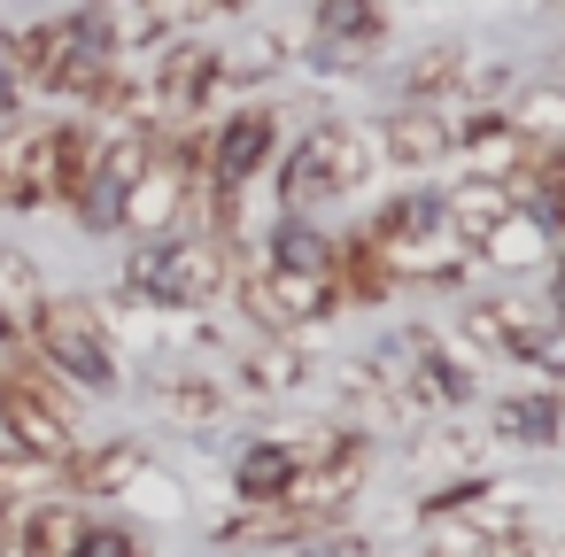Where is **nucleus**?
<instances>
[{"mask_svg":"<svg viewBox=\"0 0 565 557\" xmlns=\"http://www.w3.org/2000/svg\"><path fill=\"white\" fill-rule=\"evenodd\" d=\"M364 179V148L349 125H318L302 132L295 163H287V202H318V194H349Z\"/></svg>","mask_w":565,"mask_h":557,"instance_id":"nucleus-2","label":"nucleus"},{"mask_svg":"<svg viewBox=\"0 0 565 557\" xmlns=\"http://www.w3.org/2000/svg\"><path fill=\"white\" fill-rule=\"evenodd\" d=\"M241 480H248V495H264V488L279 495V488H287V457H279V449H256V457L241 464Z\"/></svg>","mask_w":565,"mask_h":557,"instance_id":"nucleus-11","label":"nucleus"},{"mask_svg":"<svg viewBox=\"0 0 565 557\" xmlns=\"http://www.w3.org/2000/svg\"><path fill=\"white\" fill-rule=\"evenodd\" d=\"M326 294H341L333 279H318V271H256L248 279V302H256V318H318L326 310Z\"/></svg>","mask_w":565,"mask_h":557,"instance_id":"nucleus-7","label":"nucleus"},{"mask_svg":"<svg viewBox=\"0 0 565 557\" xmlns=\"http://www.w3.org/2000/svg\"><path fill=\"white\" fill-rule=\"evenodd\" d=\"M380 256H387V271H441L457 248H465V233L449 225V202L441 194H403L387 217H380Z\"/></svg>","mask_w":565,"mask_h":557,"instance_id":"nucleus-1","label":"nucleus"},{"mask_svg":"<svg viewBox=\"0 0 565 557\" xmlns=\"http://www.w3.org/2000/svg\"><path fill=\"white\" fill-rule=\"evenodd\" d=\"M550 418H557L550 403H511V410H503V426L526 433V441H550Z\"/></svg>","mask_w":565,"mask_h":557,"instance_id":"nucleus-14","label":"nucleus"},{"mask_svg":"<svg viewBox=\"0 0 565 557\" xmlns=\"http://www.w3.org/2000/svg\"><path fill=\"white\" fill-rule=\"evenodd\" d=\"M132 287H148L171 310H194L217 287V248H202V240H156V248L132 256Z\"/></svg>","mask_w":565,"mask_h":557,"instance_id":"nucleus-3","label":"nucleus"},{"mask_svg":"<svg viewBox=\"0 0 565 557\" xmlns=\"http://www.w3.org/2000/svg\"><path fill=\"white\" fill-rule=\"evenodd\" d=\"M264 156H271V109H241L233 125H217L210 171H217V186L233 194V186H248V179L264 171Z\"/></svg>","mask_w":565,"mask_h":557,"instance_id":"nucleus-5","label":"nucleus"},{"mask_svg":"<svg viewBox=\"0 0 565 557\" xmlns=\"http://www.w3.org/2000/svg\"><path fill=\"white\" fill-rule=\"evenodd\" d=\"M0 410H9V426H17V441L24 449H40V457H63L71 449V418L55 410V395H40V387H9V395H0Z\"/></svg>","mask_w":565,"mask_h":557,"instance_id":"nucleus-8","label":"nucleus"},{"mask_svg":"<svg viewBox=\"0 0 565 557\" xmlns=\"http://www.w3.org/2000/svg\"><path fill=\"white\" fill-rule=\"evenodd\" d=\"M202 86H210V63H202V55H171V63H163V101H171V117H186V109L202 101Z\"/></svg>","mask_w":565,"mask_h":557,"instance_id":"nucleus-9","label":"nucleus"},{"mask_svg":"<svg viewBox=\"0 0 565 557\" xmlns=\"http://www.w3.org/2000/svg\"><path fill=\"white\" fill-rule=\"evenodd\" d=\"M71 557H140V542H132V534H117V526H86Z\"/></svg>","mask_w":565,"mask_h":557,"instance_id":"nucleus-12","label":"nucleus"},{"mask_svg":"<svg viewBox=\"0 0 565 557\" xmlns=\"http://www.w3.org/2000/svg\"><path fill=\"white\" fill-rule=\"evenodd\" d=\"M9 94H17V47L0 40V109H9Z\"/></svg>","mask_w":565,"mask_h":557,"instance_id":"nucleus-15","label":"nucleus"},{"mask_svg":"<svg viewBox=\"0 0 565 557\" xmlns=\"http://www.w3.org/2000/svg\"><path fill=\"white\" fill-rule=\"evenodd\" d=\"M318 32H326V40H372V32H380V17H364V9H326V17H318Z\"/></svg>","mask_w":565,"mask_h":557,"instance_id":"nucleus-13","label":"nucleus"},{"mask_svg":"<svg viewBox=\"0 0 565 557\" xmlns=\"http://www.w3.org/2000/svg\"><path fill=\"white\" fill-rule=\"evenodd\" d=\"M457 132L441 125V117H426V109H411L403 125H395V156H411V163H426V156H441Z\"/></svg>","mask_w":565,"mask_h":557,"instance_id":"nucleus-10","label":"nucleus"},{"mask_svg":"<svg viewBox=\"0 0 565 557\" xmlns=\"http://www.w3.org/2000/svg\"><path fill=\"white\" fill-rule=\"evenodd\" d=\"M71 156L63 132H32V140H9V156H0V194L9 202H40L55 186V163Z\"/></svg>","mask_w":565,"mask_h":557,"instance_id":"nucleus-6","label":"nucleus"},{"mask_svg":"<svg viewBox=\"0 0 565 557\" xmlns=\"http://www.w3.org/2000/svg\"><path fill=\"white\" fill-rule=\"evenodd\" d=\"M40 333H47V356H55L63 372H78L86 387H109V379H117V356H109L102 318H94L86 302H47Z\"/></svg>","mask_w":565,"mask_h":557,"instance_id":"nucleus-4","label":"nucleus"}]
</instances>
